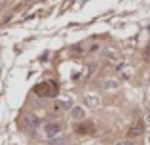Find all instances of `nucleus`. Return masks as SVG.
<instances>
[{"instance_id": "6", "label": "nucleus", "mask_w": 150, "mask_h": 145, "mask_svg": "<svg viewBox=\"0 0 150 145\" xmlns=\"http://www.w3.org/2000/svg\"><path fill=\"white\" fill-rule=\"evenodd\" d=\"M70 116H72V120H82L86 116V111L82 107H72L70 109Z\"/></svg>"}, {"instance_id": "2", "label": "nucleus", "mask_w": 150, "mask_h": 145, "mask_svg": "<svg viewBox=\"0 0 150 145\" xmlns=\"http://www.w3.org/2000/svg\"><path fill=\"white\" fill-rule=\"evenodd\" d=\"M103 56L106 57L108 61H114V63H118V61L122 59V54L118 52L116 48H110V46H106V48H103Z\"/></svg>"}, {"instance_id": "10", "label": "nucleus", "mask_w": 150, "mask_h": 145, "mask_svg": "<svg viewBox=\"0 0 150 145\" xmlns=\"http://www.w3.org/2000/svg\"><path fill=\"white\" fill-rule=\"evenodd\" d=\"M116 145H135L133 139H120V141H116Z\"/></svg>"}, {"instance_id": "4", "label": "nucleus", "mask_w": 150, "mask_h": 145, "mask_svg": "<svg viewBox=\"0 0 150 145\" xmlns=\"http://www.w3.org/2000/svg\"><path fill=\"white\" fill-rule=\"evenodd\" d=\"M101 88L106 90V92H112V90H118V80H112V78H106V80L101 82Z\"/></svg>"}, {"instance_id": "9", "label": "nucleus", "mask_w": 150, "mask_h": 145, "mask_svg": "<svg viewBox=\"0 0 150 145\" xmlns=\"http://www.w3.org/2000/svg\"><path fill=\"white\" fill-rule=\"evenodd\" d=\"M69 138L67 136H59V138H51V145H67Z\"/></svg>"}, {"instance_id": "3", "label": "nucleus", "mask_w": 150, "mask_h": 145, "mask_svg": "<svg viewBox=\"0 0 150 145\" xmlns=\"http://www.w3.org/2000/svg\"><path fill=\"white\" fill-rule=\"evenodd\" d=\"M44 132H46V136H48V138H55V136L61 132V126H59L57 122H48L44 126Z\"/></svg>"}, {"instance_id": "5", "label": "nucleus", "mask_w": 150, "mask_h": 145, "mask_svg": "<svg viewBox=\"0 0 150 145\" xmlns=\"http://www.w3.org/2000/svg\"><path fill=\"white\" fill-rule=\"evenodd\" d=\"M143 130H144V128H143V124H135V126H131V128H129V132H127V136H129V138H139V136H143Z\"/></svg>"}, {"instance_id": "8", "label": "nucleus", "mask_w": 150, "mask_h": 145, "mask_svg": "<svg viewBox=\"0 0 150 145\" xmlns=\"http://www.w3.org/2000/svg\"><path fill=\"white\" fill-rule=\"evenodd\" d=\"M84 101L89 105V107H99V103H101L99 96H91V94H89V96H86V97H84Z\"/></svg>"}, {"instance_id": "7", "label": "nucleus", "mask_w": 150, "mask_h": 145, "mask_svg": "<svg viewBox=\"0 0 150 145\" xmlns=\"http://www.w3.org/2000/svg\"><path fill=\"white\" fill-rule=\"evenodd\" d=\"M23 124H25L27 128H36L38 126V119L34 115H25V119H23Z\"/></svg>"}, {"instance_id": "1", "label": "nucleus", "mask_w": 150, "mask_h": 145, "mask_svg": "<svg viewBox=\"0 0 150 145\" xmlns=\"http://www.w3.org/2000/svg\"><path fill=\"white\" fill-rule=\"evenodd\" d=\"M34 92H36L38 96H50V97H53V96H57L59 88H57V84H55L53 80H48V82L38 84L36 88H34Z\"/></svg>"}]
</instances>
